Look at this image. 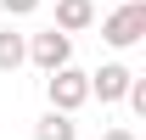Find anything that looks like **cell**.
<instances>
[{
  "mask_svg": "<svg viewBox=\"0 0 146 140\" xmlns=\"http://www.w3.org/2000/svg\"><path fill=\"white\" fill-rule=\"evenodd\" d=\"M124 101H129V106L146 118V79H135V84H129V95H124Z\"/></svg>",
  "mask_w": 146,
  "mask_h": 140,
  "instance_id": "obj_8",
  "label": "cell"
},
{
  "mask_svg": "<svg viewBox=\"0 0 146 140\" xmlns=\"http://www.w3.org/2000/svg\"><path fill=\"white\" fill-rule=\"evenodd\" d=\"M45 101H51V112L73 118L79 106L90 101V73H79V67H56V73H45Z\"/></svg>",
  "mask_w": 146,
  "mask_h": 140,
  "instance_id": "obj_1",
  "label": "cell"
},
{
  "mask_svg": "<svg viewBox=\"0 0 146 140\" xmlns=\"http://www.w3.org/2000/svg\"><path fill=\"white\" fill-rule=\"evenodd\" d=\"M34 140H79V123L62 118V112H45V118L34 123Z\"/></svg>",
  "mask_w": 146,
  "mask_h": 140,
  "instance_id": "obj_6",
  "label": "cell"
},
{
  "mask_svg": "<svg viewBox=\"0 0 146 140\" xmlns=\"http://www.w3.org/2000/svg\"><path fill=\"white\" fill-rule=\"evenodd\" d=\"M23 62H28V45H23V34L0 28V73H17Z\"/></svg>",
  "mask_w": 146,
  "mask_h": 140,
  "instance_id": "obj_7",
  "label": "cell"
},
{
  "mask_svg": "<svg viewBox=\"0 0 146 140\" xmlns=\"http://www.w3.org/2000/svg\"><path fill=\"white\" fill-rule=\"evenodd\" d=\"M129 84H135V73H129L124 62H101V67L90 73V101L112 106V101H124V95H129Z\"/></svg>",
  "mask_w": 146,
  "mask_h": 140,
  "instance_id": "obj_4",
  "label": "cell"
},
{
  "mask_svg": "<svg viewBox=\"0 0 146 140\" xmlns=\"http://www.w3.org/2000/svg\"><path fill=\"white\" fill-rule=\"evenodd\" d=\"M101 39H107L112 51L141 45V39H146V0H124L112 17H101Z\"/></svg>",
  "mask_w": 146,
  "mask_h": 140,
  "instance_id": "obj_2",
  "label": "cell"
},
{
  "mask_svg": "<svg viewBox=\"0 0 146 140\" xmlns=\"http://www.w3.org/2000/svg\"><path fill=\"white\" fill-rule=\"evenodd\" d=\"M23 45H28V62H34V67H45V73L73 67V39H68V34H56V28H45V34H28Z\"/></svg>",
  "mask_w": 146,
  "mask_h": 140,
  "instance_id": "obj_3",
  "label": "cell"
},
{
  "mask_svg": "<svg viewBox=\"0 0 146 140\" xmlns=\"http://www.w3.org/2000/svg\"><path fill=\"white\" fill-rule=\"evenodd\" d=\"M96 22V6L90 0H56V34H84V28H90Z\"/></svg>",
  "mask_w": 146,
  "mask_h": 140,
  "instance_id": "obj_5",
  "label": "cell"
},
{
  "mask_svg": "<svg viewBox=\"0 0 146 140\" xmlns=\"http://www.w3.org/2000/svg\"><path fill=\"white\" fill-rule=\"evenodd\" d=\"M101 140H141V135H135V129H107Z\"/></svg>",
  "mask_w": 146,
  "mask_h": 140,
  "instance_id": "obj_10",
  "label": "cell"
},
{
  "mask_svg": "<svg viewBox=\"0 0 146 140\" xmlns=\"http://www.w3.org/2000/svg\"><path fill=\"white\" fill-rule=\"evenodd\" d=\"M34 6H39V0H0V11H6V17H28Z\"/></svg>",
  "mask_w": 146,
  "mask_h": 140,
  "instance_id": "obj_9",
  "label": "cell"
}]
</instances>
